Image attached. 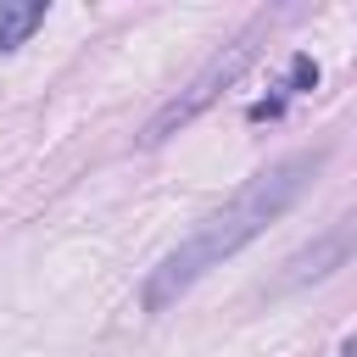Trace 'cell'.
I'll return each instance as SVG.
<instances>
[{"label":"cell","mask_w":357,"mask_h":357,"mask_svg":"<svg viewBox=\"0 0 357 357\" xmlns=\"http://www.w3.org/2000/svg\"><path fill=\"white\" fill-rule=\"evenodd\" d=\"M45 22V0H0V50H17Z\"/></svg>","instance_id":"obj_4"},{"label":"cell","mask_w":357,"mask_h":357,"mask_svg":"<svg viewBox=\"0 0 357 357\" xmlns=\"http://www.w3.org/2000/svg\"><path fill=\"white\" fill-rule=\"evenodd\" d=\"M324 162H329V151L318 145V151H296V156L262 167L257 178H245V190H240L223 212H212L195 234H184V240L145 273L139 307H145V312H167L184 290H195V284H201L212 268H223L240 245H251L257 234H268V223H279V218L307 195V184L318 178Z\"/></svg>","instance_id":"obj_1"},{"label":"cell","mask_w":357,"mask_h":357,"mask_svg":"<svg viewBox=\"0 0 357 357\" xmlns=\"http://www.w3.org/2000/svg\"><path fill=\"white\" fill-rule=\"evenodd\" d=\"M268 28H273V17H268V11H262V17H251V28H245L240 39H229V45H223V50H218V56H212V61H206V67H201V73H195V78H190V84H184V89H178V95H173L151 123H145L139 145H162V139H173L184 123H195V117H201V112H206V106H212V100H218V95H223V89H229L251 61H257V50H262Z\"/></svg>","instance_id":"obj_2"},{"label":"cell","mask_w":357,"mask_h":357,"mask_svg":"<svg viewBox=\"0 0 357 357\" xmlns=\"http://www.w3.org/2000/svg\"><path fill=\"white\" fill-rule=\"evenodd\" d=\"M346 257H351V218H340L324 240H312L307 251H296V257L284 262V273H279V290H296V284L329 279L335 268H346Z\"/></svg>","instance_id":"obj_3"},{"label":"cell","mask_w":357,"mask_h":357,"mask_svg":"<svg viewBox=\"0 0 357 357\" xmlns=\"http://www.w3.org/2000/svg\"><path fill=\"white\" fill-rule=\"evenodd\" d=\"M290 84H296V89L318 84V67H312V56H296V61H290Z\"/></svg>","instance_id":"obj_5"}]
</instances>
